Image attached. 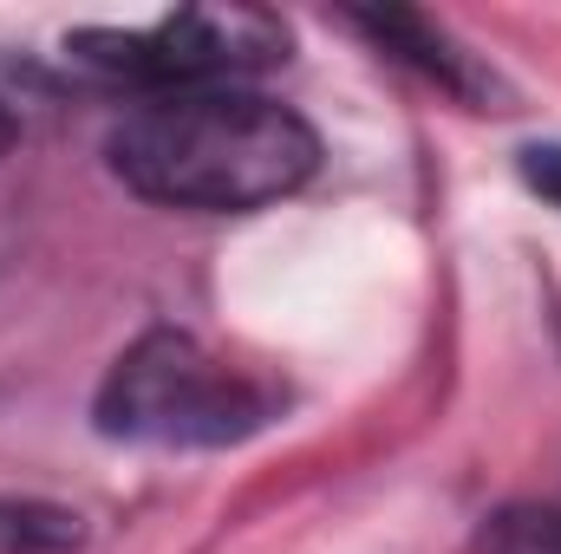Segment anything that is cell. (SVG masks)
I'll return each instance as SVG.
<instances>
[{
    "label": "cell",
    "mask_w": 561,
    "mask_h": 554,
    "mask_svg": "<svg viewBox=\"0 0 561 554\" xmlns=\"http://www.w3.org/2000/svg\"><path fill=\"white\" fill-rule=\"evenodd\" d=\"M112 176L144 203L196 216H249L294 196L320 170V138L300 112L229 85L144 99L105 138Z\"/></svg>",
    "instance_id": "obj_1"
},
{
    "label": "cell",
    "mask_w": 561,
    "mask_h": 554,
    "mask_svg": "<svg viewBox=\"0 0 561 554\" xmlns=\"http://www.w3.org/2000/svg\"><path fill=\"white\" fill-rule=\"evenodd\" d=\"M99 430L118 443H157V450H222L280 417V392L255 372L216 359L203 339L176 326H150L131 339L105 385H99Z\"/></svg>",
    "instance_id": "obj_2"
},
{
    "label": "cell",
    "mask_w": 561,
    "mask_h": 554,
    "mask_svg": "<svg viewBox=\"0 0 561 554\" xmlns=\"http://www.w3.org/2000/svg\"><path fill=\"white\" fill-rule=\"evenodd\" d=\"M66 59L105 85H138L150 99L229 92L287 59V26L262 7H176L150 26H85Z\"/></svg>",
    "instance_id": "obj_3"
},
{
    "label": "cell",
    "mask_w": 561,
    "mask_h": 554,
    "mask_svg": "<svg viewBox=\"0 0 561 554\" xmlns=\"http://www.w3.org/2000/svg\"><path fill=\"white\" fill-rule=\"evenodd\" d=\"M353 26L379 46V53H392L399 66H412L424 72L437 92H450V99H463V105H490V99H503V85H496V72L477 59V53H463L431 13H405V7H373V13H353Z\"/></svg>",
    "instance_id": "obj_4"
},
{
    "label": "cell",
    "mask_w": 561,
    "mask_h": 554,
    "mask_svg": "<svg viewBox=\"0 0 561 554\" xmlns=\"http://www.w3.org/2000/svg\"><path fill=\"white\" fill-rule=\"evenodd\" d=\"M79 516L59 503L33 496H0V554H72L79 549Z\"/></svg>",
    "instance_id": "obj_5"
},
{
    "label": "cell",
    "mask_w": 561,
    "mask_h": 554,
    "mask_svg": "<svg viewBox=\"0 0 561 554\" xmlns=\"http://www.w3.org/2000/svg\"><path fill=\"white\" fill-rule=\"evenodd\" d=\"M470 554H561V503H510L496 509Z\"/></svg>",
    "instance_id": "obj_6"
},
{
    "label": "cell",
    "mask_w": 561,
    "mask_h": 554,
    "mask_svg": "<svg viewBox=\"0 0 561 554\" xmlns=\"http://www.w3.org/2000/svg\"><path fill=\"white\" fill-rule=\"evenodd\" d=\"M516 170H523V183H529L542 203L561 209V143H529V150L516 157Z\"/></svg>",
    "instance_id": "obj_7"
},
{
    "label": "cell",
    "mask_w": 561,
    "mask_h": 554,
    "mask_svg": "<svg viewBox=\"0 0 561 554\" xmlns=\"http://www.w3.org/2000/svg\"><path fill=\"white\" fill-rule=\"evenodd\" d=\"M7 143H13V118H7V105H0V157H7Z\"/></svg>",
    "instance_id": "obj_8"
}]
</instances>
